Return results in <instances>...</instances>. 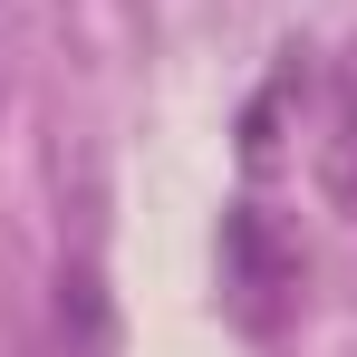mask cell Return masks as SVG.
Masks as SVG:
<instances>
[{
	"label": "cell",
	"instance_id": "cell-1",
	"mask_svg": "<svg viewBox=\"0 0 357 357\" xmlns=\"http://www.w3.org/2000/svg\"><path fill=\"white\" fill-rule=\"evenodd\" d=\"M299 280H309L299 241L280 232L261 203H232V213H222V309H232V328L280 338L290 309H299Z\"/></svg>",
	"mask_w": 357,
	"mask_h": 357
},
{
	"label": "cell",
	"instance_id": "cell-2",
	"mask_svg": "<svg viewBox=\"0 0 357 357\" xmlns=\"http://www.w3.org/2000/svg\"><path fill=\"white\" fill-rule=\"evenodd\" d=\"M319 183H328V203L357 213V77L328 97V145H319Z\"/></svg>",
	"mask_w": 357,
	"mask_h": 357
}]
</instances>
